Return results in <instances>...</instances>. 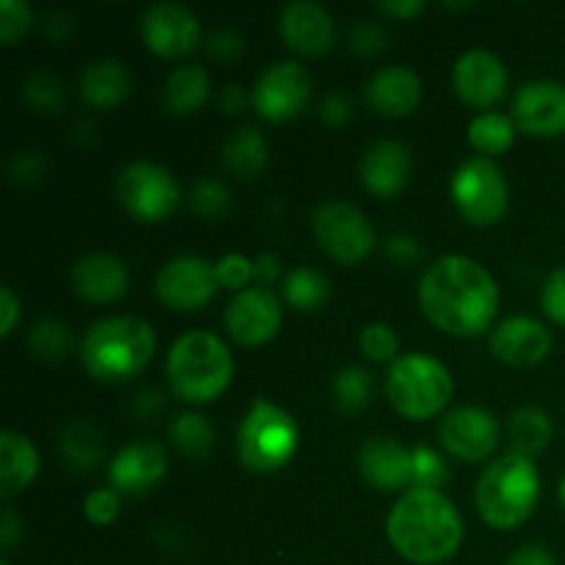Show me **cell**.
Returning a JSON list of instances; mask_svg holds the SVG:
<instances>
[{
  "instance_id": "1",
  "label": "cell",
  "mask_w": 565,
  "mask_h": 565,
  "mask_svg": "<svg viewBox=\"0 0 565 565\" xmlns=\"http://www.w3.org/2000/svg\"><path fill=\"white\" fill-rule=\"evenodd\" d=\"M419 307L436 329L452 337H480L494 323L500 287L472 257L447 254L419 279Z\"/></svg>"
},
{
  "instance_id": "2",
  "label": "cell",
  "mask_w": 565,
  "mask_h": 565,
  "mask_svg": "<svg viewBox=\"0 0 565 565\" xmlns=\"http://www.w3.org/2000/svg\"><path fill=\"white\" fill-rule=\"evenodd\" d=\"M392 550L408 563H445L461 550L463 522L441 491L408 489L386 519Z\"/></svg>"
},
{
  "instance_id": "3",
  "label": "cell",
  "mask_w": 565,
  "mask_h": 565,
  "mask_svg": "<svg viewBox=\"0 0 565 565\" xmlns=\"http://www.w3.org/2000/svg\"><path fill=\"white\" fill-rule=\"evenodd\" d=\"M154 345V329L143 318H105L83 334L81 362L92 379L103 384H125L147 370Z\"/></svg>"
},
{
  "instance_id": "4",
  "label": "cell",
  "mask_w": 565,
  "mask_h": 565,
  "mask_svg": "<svg viewBox=\"0 0 565 565\" xmlns=\"http://www.w3.org/2000/svg\"><path fill=\"white\" fill-rule=\"evenodd\" d=\"M232 353L221 342V337L210 331H188L171 345L166 375H169L171 392L185 403L215 401L226 392L232 381Z\"/></svg>"
},
{
  "instance_id": "5",
  "label": "cell",
  "mask_w": 565,
  "mask_h": 565,
  "mask_svg": "<svg viewBox=\"0 0 565 565\" xmlns=\"http://www.w3.org/2000/svg\"><path fill=\"white\" fill-rule=\"evenodd\" d=\"M541 497L539 469L530 458L508 452L497 458L478 480L475 502L486 524L494 530H513L533 516Z\"/></svg>"
},
{
  "instance_id": "6",
  "label": "cell",
  "mask_w": 565,
  "mask_h": 565,
  "mask_svg": "<svg viewBox=\"0 0 565 565\" xmlns=\"http://www.w3.org/2000/svg\"><path fill=\"white\" fill-rule=\"evenodd\" d=\"M386 397L401 417L414 423L436 417L452 397L450 370L428 353H406L390 367Z\"/></svg>"
},
{
  "instance_id": "7",
  "label": "cell",
  "mask_w": 565,
  "mask_h": 565,
  "mask_svg": "<svg viewBox=\"0 0 565 565\" xmlns=\"http://www.w3.org/2000/svg\"><path fill=\"white\" fill-rule=\"evenodd\" d=\"M298 450V425L285 408L257 397L237 425V458L259 475L279 472Z\"/></svg>"
},
{
  "instance_id": "8",
  "label": "cell",
  "mask_w": 565,
  "mask_h": 565,
  "mask_svg": "<svg viewBox=\"0 0 565 565\" xmlns=\"http://www.w3.org/2000/svg\"><path fill=\"white\" fill-rule=\"evenodd\" d=\"M116 199L141 224H160L180 207L182 191L177 177L163 166L138 160L116 177Z\"/></svg>"
},
{
  "instance_id": "9",
  "label": "cell",
  "mask_w": 565,
  "mask_h": 565,
  "mask_svg": "<svg viewBox=\"0 0 565 565\" xmlns=\"http://www.w3.org/2000/svg\"><path fill=\"white\" fill-rule=\"evenodd\" d=\"M452 202L463 221L475 226H491L508 213L505 171L491 158H472L458 166L452 177Z\"/></svg>"
},
{
  "instance_id": "10",
  "label": "cell",
  "mask_w": 565,
  "mask_h": 565,
  "mask_svg": "<svg viewBox=\"0 0 565 565\" xmlns=\"http://www.w3.org/2000/svg\"><path fill=\"white\" fill-rule=\"evenodd\" d=\"M312 232L320 248L342 265L362 263L375 248V230L367 215L342 199H329L315 207Z\"/></svg>"
},
{
  "instance_id": "11",
  "label": "cell",
  "mask_w": 565,
  "mask_h": 565,
  "mask_svg": "<svg viewBox=\"0 0 565 565\" xmlns=\"http://www.w3.org/2000/svg\"><path fill=\"white\" fill-rule=\"evenodd\" d=\"M218 268L196 254L169 259L154 279V292L174 312H196L218 292Z\"/></svg>"
},
{
  "instance_id": "12",
  "label": "cell",
  "mask_w": 565,
  "mask_h": 565,
  "mask_svg": "<svg viewBox=\"0 0 565 565\" xmlns=\"http://www.w3.org/2000/svg\"><path fill=\"white\" fill-rule=\"evenodd\" d=\"M312 94V77L298 61H276L257 77L252 88V105L263 119L290 121L307 108Z\"/></svg>"
},
{
  "instance_id": "13",
  "label": "cell",
  "mask_w": 565,
  "mask_h": 565,
  "mask_svg": "<svg viewBox=\"0 0 565 565\" xmlns=\"http://www.w3.org/2000/svg\"><path fill=\"white\" fill-rule=\"evenodd\" d=\"M500 419L480 406H458L441 419L439 441L452 458L467 463L486 461L500 445Z\"/></svg>"
},
{
  "instance_id": "14",
  "label": "cell",
  "mask_w": 565,
  "mask_h": 565,
  "mask_svg": "<svg viewBox=\"0 0 565 565\" xmlns=\"http://www.w3.org/2000/svg\"><path fill=\"white\" fill-rule=\"evenodd\" d=\"M281 318H285V309L274 290L248 287L230 301L224 312V326L237 345L254 348L265 345L279 334Z\"/></svg>"
},
{
  "instance_id": "15",
  "label": "cell",
  "mask_w": 565,
  "mask_h": 565,
  "mask_svg": "<svg viewBox=\"0 0 565 565\" xmlns=\"http://www.w3.org/2000/svg\"><path fill=\"white\" fill-rule=\"evenodd\" d=\"M141 36L160 58H182L202 42L196 14L182 3H152L141 17Z\"/></svg>"
},
{
  "instance_id": "16",
  "label": "cell",
  "mask_w": 565,
  "mask_h": 565,
  "mask_svg": "<svg viewBox=\"0 0 565 565\" xmlns=\"http://www.w3.org/2000/svg\"><path fill=\"white\" fill-rule=\"evenodd\" d=\"M513 121L535 138H555L565 132V86L557 81L524 83L513 97Z\"/></svg>"
},
{
  "instance_id": "17",
  "label": "cell",
  "mask_w": 565,
  "mask_h": 565,
  "mask_svg": "<svg viewBox=\"0 0 565 565\" xmlns=\"http://www.w3.org/2000/svg\"><path fill=\"white\" fill-rule=\"evenodd\" d=\"M452 88L458 99L472 108H491L508 92V70L500 55L489 50H469L452 66Z\"/></svg>"
},
{
  "instance_id": "18",
  "label": "cell",
  "mask_w": 565,
  "mask_h": 565,
  "mask_svg": "<svg viewBox=\"0 0 565 565\" xmlns=\"http://www.w3.org/2000/svg\"><path fill=\"white\" fill-rule=\"evenodd\" d=\"M552 345H555L552 331L541 320L527 318V315L502 320L489 337L491 353L511 367H533V364L544 362L552 353Z\"/></svg>"
},
{
  "instance_id": "19",
  "label": "cell",
  "mask_w": 565,
  "mask_h": 565,
  "mask_svg": "<svg viewBox=\"0 0 565 565\" xmlns=\"http://www.w3.org/2000/svg\"><path fill=\"white\" fill-rule=\"evenodd\" d=\"M166 469H169V458L158 441H136V445L121 447L110 461V489L119 494H147L166 478Z\"/></svg>"
},
{
  "instance_id": "20",
  "label": "cell",
  "mask_w": 565,
  "mask_h": 565,
  "mask_svg": "<svg viewBox=\"0 0 565 565\" xmlns=\"http://www.w3.org/2000/svg\"><path fill=\"white\" fill-rule=\"evenodd\" d=\"M359 472L364 483L373 486L375 491H403L412 486L414 463L412 450L390 436H373L359 450Z\"/></svg>"
},
{
  "instance_id": "21",
  "label": "cell",
  "mask_w": 565,
  "mask_h": 565,
  "mask_svg": "<svg viewBox=\"0 0 565 565\" xmlns=\"http://www.w3.org/2000/svg\"><path fill=\"white\" fill-rule=\"evenodd\" d=\"M279 33L301 55H323L334 47L337 36L331 14L312 0L287 3L279 14Z\"/></svg>"
},
{
  "instance_id": "22",
  "label": "cell",
  "mask_w": 565,
  "mask_h": 565,
  "mask_svg": "<svg viewBox=\"0 0 565 565\" xmlns=\"http://www.w3.org/2000/svg\"><path fill=\"white\" fill-rule=\"evenodd\" d=\"M72 287L83 301L92 303H114L130 287V274L127 265L114 254H86L72 265Z\"/></svg>"
},
{
  "instance_id": "23",
  "label": "cell",
  "mask_w": 565,
  "mask_h": 565,
  "mask_svg": "<svg viewBox=\"0 0 565 565\" xmlns=\"http://www.w3.org/2000/svg\"><path fill=\"white\" fill-rule=\"evenodd\" d=\"M359 174H362L364 188L373 196H397L408 185V177H412V152H408V147L403 141L386 138V141L373 143L364 152Z\"/></svg>"
},
{
  "instance_id": "24",
  "label": "cell",
  "mask_w": 565,
  "mask_h": 565,
  "mask_svg": "<svg viewBox=\"0 0 565 565\" xmlns=\"http://www.w3.org/2000/svg\"><path fill=\"white\" fill-rule=\"evenodd\" d=\"M364 94L375 114L401 119L423 103V81L412 66H384L370 77Z\"/></svg>"
},
{
  "instance_id": "25",
  "label": "cell",
  "mask_w": 565,
  "mask_h": 565,
  "mask_svg": "<svg viewBox=\"0 0 565 565\" xmlns=\"http://www.w3.org/2000/svg\"><path fill=\"white\" fill-rule=\"evenodd\" d=\"M77 88L92 108H116L130 94V72L121 61L97 58L83 66Z\"/></svg>"
},
{
  "instance_id": "26",
  "label": "cell",
  "mask_w": 565,
  "mask_h": 565,
  "mask_svg": "<svg viewBox=\"0 0 565 565\" xmlns=\"http://www.w3.org/2000/svg\"><path fill=\"white\" fill-rule=\"evenodd\" d=\"M39 472V452L28 436L3 430L0 434V491L3 497L28 489Z\"/></svg>"
},
{
  "instance_id": "27",
  "label": "cell",
  "mask_w": 565,
  "mask_h": 565,
  "mask_svg": "<svg viewBox=\"0 0 565 565\" xmlns=\"http://www.w3.org/2000/svg\"><path fill=\"white\" fill-rule=\"evenodd\" d=\"M268 138L257 127H237L221 147L224 166L241 180H257L268 166Z\"/></svg>"
},
{
  "instance_id": "28",
  "label": "cell",
  "mask_w": 565,
  "mask_h": 565,
  "mask_svg": "<svg viewBox=\"0 0 565 565\" xmlns=\"http://www.w3.org/2000/svg\"><path fill=\"white\" fill-rule=\"evenodd\" d=\"M210 97V77L202 66L188 64L177 66L163 86V105L174 116H191L207 103Z\"/></svg>"
},
{
  "instance_id": "29",
  "label": "cell",
  "mask_w": 565,
  "mask_h": 565,
  "mask_svg": "<svg viewBox=\"0 0 565 565\" xmlns=\"http://www.w3.org/2000/svg\"><path fill=\"white\" fill-rule=\"evenodd\" d=\"M58 450L64 456L66 467H72L75 472H92L103 461L105 441L103 434L88 419L77 417L61 428Z\"/></svg>"
},
{
  "instance_id": "30",
  "label": "cell",
  "mask_w": 565,
  "mask_h": 565,
  "mask_svg": "<svg viewBox=\"0 0 565 565\" xmlns=\"http://www.w3.org/2000/svg\"><path fill=\"white\" fill-rule=\"evenodd\" d=\"M552 434H555V425H552L550 414L539 406H524L508 423V436H511V447L516 456L530 458L546 450L552 445Z\"/></svg>"
},
{
  "instance_id": "31",
  "label": "cell",
  "mask_w": 565,
  "mask_h": 565,
  "mask_svg": "<svg viewBox=\"0 0 565 565\" xmlns=\"http://www.w3.org/2000/svg\"><path fill=\"white\" fill-rule=\"evenodd\" d=\"M469 143L480 152V158H489V154H502L513 147V138H516V125L508 114H489L475 116L472 125H469Z\"/></svg>"
},
{
  "instance_id": "32",
  "label": "cell",
  "mask_w": 565,
  "mask_h": 565,
  "mask_svg": "<svg viewBox=\"0 0 565 565\" xmlns=\"http://www.w3.org/2000/svg\"><path fill=\"white\" fill-rule=\"evenodd\" d=\"M331 296V285L320 270L309 265H298L285 279V301L298 312H315L323 307Z\"/></svg>"
},
{
  "instance_id": "33",
  "label": "cell",
  "mask_w": 565,
  "mask_h": 565,
  "mask_svg": "<svg viewBox=\"0 0 565 565\" xmlns=\"http://www.w3.org/2000/svg\"><path fill=\"white\" fill-rule=\"evenodd\" d=\"M331 392L342 414H359L373 403L375 381L364 367H342L331 384Z\"/></svg>"
},
{
  "instance_id": "34",
  "label": "cell",
  "mask_w": 565,
  "mask_h": 565,
  "mask_svg": "<svg viewBox=\"0 0 565 565\" xmlns=\"http://www.w3.org/2000/svg\"><path fill=\"white\" fill-rule=\"evenodd\" d=\"M171 441H174L177 450L188 458H207V452L213 450V441H215V430L213 425L207 423V417L202 414H182L171 423L169 428Z\"/></svg>"
},
{
  "instance_id": "35",
  "label": "cell",
  "mask_w": 565,
  "mask_h": 565,
  "mask_svg": "<svg viewBox=\"0 0 565 565\" xmlns=\"http://www.w3.org/2000/svg\"><path fill=\"white\" fill-rule=\"evenodd\" d=\"M28 348L42 362H61L72 351V331L70 326L55 318L39 320L28 334Z\"/></svg>"
},
{
  "instance_id": "36",
  "label": "cell",
  "mask_w": 565,
  "mask_h": 565,
  "mask_svg": "<svg viewBox=\"0 0 565 565\" xmlns=\"http://www.w3.org/2000/svg\"><path fill=\"white\" fill-rule=\"evenodd\" d=\"M22 97L31 108L42 110V114H58L66 103V92L61 81L53 72L44 70L28 72L25 81H22Z\"/></svg>"
},
{
  "instance_id": "37",
  "label": "cell",
  "mask_w": 565,
  "mask_h": 565,
  "mask_svg": "<svg viewBox=\"0 0 565 565\" xmlns=\"http://www.w3.org/2000/svg\"><path fill=\"white\" fill-rule=\"evenodd\" d=\"M188 202H191L193 213L202 215V218L207 221H215L221 218V215L230 213L232 196H230V188H226L224 182L215 180V177H204V180H199L196 185L191 188Z\"/></svg>"
},
{
  "instance_id": "38",
  "label": "cell",
  "mask_w": 565,
  "mask_h": 565,
  "mask_svg": "<svg viewBox=\"0 0 565 565\" xmlns=\"http://www.w3.org/2000/svg\"><path fill=\"white\" fill-rule=\"evenodd\" d=\"M359 348H362V353L370 362L395 364L397 359H401L397 356V353H401V337H397V331L386 323H370L367 329L362 331Z\"/></svg>"
},
{
  "instance_id": "39",
  "label": "cell",
  "mask_w": 565,
  "mask_h": 565,
  "mask_svg": "<svg viewBox=\"0 0 565 565\" xmlns=\"http://www.w3.org/2000/svg\"><path fill=\"white\" fill-rule=\"evenodd\" d=\"M412 463H414V478L412 489H428L439 491V486L447 483L450 472H447V463L441 461V456L430 447L419 445L412 450Z\"/></svg>"
},
{
  "instance_id": "40",
  "label": "cell",
  "mask_w": 565,
  "mask_h": 565,
  "mask_svg": "<svg viewBox=\"0 0 565 565\" xmlns=\"http://www.w3.org/2000/svg\"><path fill=\"white\" fill-rule=\"evenodd\" d=\"M386 44H390V33H386V28L381 22L359 20L348 31V47L356 55H364V58L384 53Z\"/></svg>"
},
{
  "instance_id": "41",
  "label": "cell",
  "mask_w": 565,
  "mask_h": 565,
  "mask_svg": "<svg viewBox=\"0 0 565 565\" xmlns=\"http://www.w3.org/2000/svg\"><path fill=\"white\" fill-rule=\"evenodd\" d=\"M33 25L31 6L22 0H0V39L6 44H14L25 36Z\"/></svg>"
},
{
  "instance_id": "42",
  "label": "cell",
  "mask_w": 565,
  "mask_h": 565,
  "mask_svg": "<svg viewBox=\"0 0 565 565\" xmlns=\"http://www.w3.org/2000/svg\"><path fill=\"white\" fill-rule=\"evenodd\" d=\"M119 511H121L119 491L110 489V486H103V489L88 491L86 502H83V513H86V519H88V522L99 524V527L116 522Z\"/></svg>"
},
{
  "instance_id": "43",
  "label": "cell",
  "mask_w": 565,
  "mask_h": 565,
  "mask_svg": "<svg viewBox=\"0 0 565 565\" xmlns=\"http://www.w3.org/2000/svg\"><path fill=\"white\" fill-rule=\"evenodd\" d=\"M218 268V281L226 290H248V281L254 279V259L243 257V254H226L215 263Z\"/></svg>"
},
{
  "instance_id": "44",
  "label": "cell",
  "mask_w": 565,
  "mask_h": 565,
  "mask_svg": "<svg viewBox=\"0 0 565 565\" xmlns=\"http://www.w3.org/2000/svg\"><path fill=\"white\" fill-rule=\"evenodd\" d=\"M47 158L42 152H17L9 163V180L14 185H33L44 177Z\"/></svg>"
},
{
  "instance_id": "45",
  "label": "cell",
  "mask_w": 565,
  "mask_h": 565,
  "mask_svg": "<svg viewBox=\"0 0 565 565\" xmlns=\"http://www.w3.org/2000/svg\"><path fill=\"white\" fill-rule=\"evenodd\" d=\"M541 307L555 323L565 326V265L552 270L546 279L544 290H541Z\"/></svg>"
},
{
  "instance_id": "46",
  "label": "cell",
  "mask_w": 565,
  "mask_h": 565,
  "mask_svg": "<svg viewBox=\"0 0 565 565\" xmlns=\"http://www.w3.org/2000/svg\"><path fill=\"white\" fill-rule=\"evenodd\" d=\"M246 50V42L237 31H230V28H221V31H213L207 39V53L218 61H235L237 55Z\"/></svg>"
},
{
  "instance_id": "47",
  "label": "cell",
  "mask_w": 565,
  "mask_h": 565,
  "mask_svg": "<svg viewBox=\"0 0 565 565\" xmlns=\"http://www.w3.org/2000/svg\"><path fill=\"white\" fill-rule=\"evenodd\" d=\"M384 252L392 263L403 265V268H406V265H414L417 259H423V246H419L417 237L403 235V232H397V235H392L390 241H386Z\"/></svg>"
},
{
  "instance_id": "48",
  "label": "cell",
  "mask_w": 565,
  "mask_h": 565,
  "mask_svg": "<svg viewBox=\"0 0 565 565\" xmlns=\"http://www.w3.org/2000/svg\"><path fill=\"white\" fill-rule=\"evenodd\" d=\"M353 116V103L345 92H329L320 99V119L331 127H342Z\"/></svg>"
},
{
  "instance_id": "49",
  "label": "cell",
  "mask_w": 565,
  "mask_h": 565,
  "mask_svg": "<svg viewBox=\"0 0 565 565\" xmlns=\"http://www.w3.org/2000/svg\"><path fill=\"white\" fill-rule=\"evenodd\" d=\"M20 315H22V303L20 298L14 296V290H11L9 285L0 287V334L9 337L11 331H14Z\"/></svg>"
},
{
  "instance_id": "50",
  "label": "cell",
  "mask_w": 565,
  "mask_h": 565,
  "mask_svg": "<svg viewBox=\"0 0 565 565\" xmlns=\"http://www.w3.org/2000/svg\"><path fill=\"white\" fill-rule=\"evenodd\" d=\"M281 276V259L276 254H259L254 259V281L257 287H265L270 290V285H276V279Z\"/></svg>"
},
{
  "instance_id": "51",
  "label": "cell",
  "mask_w": 565,
  "mask_h": 565,
  "mask_svg": "<svg viewBox=\"0 0 565 565\" xmlns=\"http://www.w3.org/2000/svg\"><path fill=\"white\" fill-rule=\"evenodd\" d=\"M22 539V519L17 516V511L11 505L3 508V516H0V544H3V552L9 555L14 550L17 541Z\"/></svg>"
},
{
  "instance_id": "52",
  "label": "cell",
  "mask_w": 565,
  "mask_h": 565,
  "mask_svg": "<svg viewBox=\"0 0 565 565\" xmlns=\"http://www.w3.org/2000/svg\"><path fill=\"white\" fill-rule=\"evenodd\" d=\"M248 99L252 97L246 94V88L235 86V83H230V86H224L215 94V105H218V110H224V114H241V110L246 108Z\"/></svg>"
},
{
  "instance_id": "53",
  "label": "cell",
  "mask_w": 565,
  "mask_h": 565,
  "mask_svg": "<svg viewBox=\"0 0 565 565\" xmlns=\"http://www.w3.org/2000/svg\"><path fill=\"white\" fill-rule=\"evenodd\" d=\"M423 0H384V3H375V11L395 17V20H412V17L423 14Z\"/></svg>"
},
{
  "instance_id": "54",
  "label": "cell",
  "mask_w": 565,
  "mask_h": 565,
  "mask_svg": "<svg viewBox=\"0 0 565 565\" xmlns=\"http://www.w3.org/2000/svg\"><path fill=\"white\" fill-rule=\"evenodd\" d=\"M508 565H557V561H555V555L546 550V546L527 544V546H522L519 552H513Z\"/></svg>"
},
{
  "instance_id": "55",
  "label": "cell",
  "mask_w": 565,
  "mask_h": 565,
  "mask_svg": "<svg viewBox=\"0 0 565 565\" xmlns=\"http://www.w3.org/2000/svg\"><path fill=\"white\" fill-rule=\"evenodd\" d=\"M561 505H563V511H565V478L561 480Z\"/></svg>"
},
{
  "instance_id": "56",
  "label": "cell",
  "mask_w": 565,
  "mask_h": 565,
  "mask_svg": "<svg viewBox=\"0 0 565 565\" xmlns=\"http://www.w3.org/2000/svg\"><path fill=\"white\" fill-rule=\"evenodd\" d=\"M0 565H9V561H6V557H3V563H0Z\"/></svg>"
}]
</instances>
